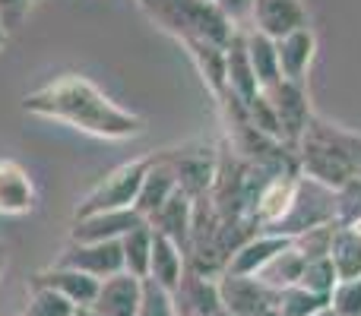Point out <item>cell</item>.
Listing matches in <instances>:
<instances>
[{
    "instance_id": "6da1fadb",
    "label": "cell",
    "mask_w": 361,
    "mask_h": 316,
    "mask_svg": "<svg viewBox=\"0 0 361 316\" xmlns=\"http://www.w3.org/2000/svg\"><path fill=\"white\" fill-rule=\"evenodd\" d=\"M23 111L44 120L80 130L95 139H137L146 133V120L140 114L121 108L111 95H105L92 80L80 73H63L44 86L23 95Z\"/></svg>"
},
{
    "instance_id": "7a4b0ae2",
    "label": "cell",
    "mask_w": 361,
    "mask_h": 316,
    "mask_svg": "<svg viewBox=\"0 0 361 316\" xmlns=\"http://www.w3.org/2000/svg\"><path fill=\"white\" fill-rule=\"evenodd\" d=\"M295 158L305 177L339 190L352 177H361V133H352L314 114L295 146Z\"/></svg>"
},
{
    "instance_id": "3957f363",
    "label": "cell",
    "mask_w": 361,
    "mask_h": 316,
    "mask_svg": "<svg viewBox=\"0 0 361 316\" xmlns=\"http://www.w3.org/2000/svg\"><path fill=\"white\" fill-rule=\"evenodd\" d=\"M140 6L149 13L159 29L175 35L178 42L203 38V42L228 44L238 29L212 0H146Z\"/></svg>"
},
{
    "instance_id": "277c9868",
    "label": "cell",
    "mask_w": 361,
    "mask_h": 316,
    "mask_svg": "<svg viewBox=\"0 0 361 316\" xmlns=\"http://www.w3.org/2000/svg\"><path fill=\"white\" fill-rule=\"evenodd\" d=\"M152 161H156V152L130 158V161H124V165H118L114 171H108L105 177L76 203L73 218L92 215V212H108V209H130V206L137 203V193H140V187H143V177L152 168Z\"/></svg>"
},
{
    "instance_id": "5b68a950",
    "label": "cell",
    "mask_w": 361,
    "mask_h": 316,
    "mask_svg": "<svg viewBox=\"0 0 361 316\" xmlns=\"http://www.w3.org/2000/svg\"><path fill=\"white\" fill-rule=\"evenodd\" d=\"M330 222H336V190H330V187H324L301 174V184H298V193H295L292 209H288V215L273 228V234L298 237L301 231L317 228V225H330Z\"/></svg>"
},
{
    "instance_id": "8992f818",
    "label": "cell",
    "mask_w": 361,
    "mask_h": 316,
    "mask_svg": "<svg viewBox=\"0 0 361 316\" xmlns=\"http://www.w3.org/2000/svg\"><path fill=\"white\" fill-rule=\"evenodd\" d=\"M222 307L231 316H279V288H269L257 275H219Z\"/></svg>"
},
{
    "instance_id": "52a82bcc",
    "label": "cell",
    "mask_w": 361,
    "mask_h": 316,
    "mask_svg": "<svg viewBox=\"0 0 361 316\" xmlns=\"http://www.w3.org/2000/svg\"><path fill=\"white\" fill-rule=\"evenodd\" d=\"M263 95L269 99V105H273V111H276L282 143H286L288 149L295 152V146H298V139H301V133H305L307 120L314 118L311 99H307L305 82L279 80V82H273L269 89H263Z\"/></svg>"
},
{
    "instance_id": "ba28073f",
    "label": "cell",
    "mask_w": 361,
    "mask_h": 316,
    "mask_svg": "<svg viewBox=\"0 0 361 316\" xmlns=\"http://www.w3.org/2000/svg\"><path fill=\"white\" fill-rule=\"evenodd\" d=\"M57 266L67 269H80V272L92 275V279H111V275L124 272V250H121V241H70L67 247L57 253Z\"/></svg>"
},
{
    "instance_id": "9c48e42d",
    "label": "cell",
    "mask_w": 361,
    "mask_h": 316,
    "mask_svg": "<svg viewBox=\"0 0 361 316\" xmlns=\"http://www.w3.org/2000/svg\"><path fill=\"white\" fill-rule=\"evenodd\" d=\"M162 156L171 165V171H175L178 190H184L190 199H200L212 190V184H216V171H219V158L212 156L209 149L184 146V149H165Z\"/></svg>"
},
{
    "instance_id": "30bf717a",
    "label": "cell",
    "mask_w": 361,
    "mask_h": 316,
    "mask_svg": "<svg viewBox=\"0 0 361 316\" xmlns=\"http://www.w3.org/2000/svg\"><path fill=\"white\" fill-rule=\"evenodd\" d=\"M146 225V218L137 209H108V212H92V215L73 218V228H70V241H121L127 237L133 228Z\"/></svg>"
},
{
    "instance_id": "8fae6325",
    "label": "cell",
    "mask_w": 361,
    "mask_h": 316,
    "mask_svg": "<svg viewBox=\"0 0 361 316\" xmlns=\"http://www.w3.org/2000/svg\"><path fill=\"white\" fill-rule=\"evenodd\" d=\"M301 25H311L307 6L301 0H254L250 6V29L269 38H282Z\"/></svg>"
},
{
    "instance_id": "7c38bea8",
    "label": "cell",
    "mask_w": 361,
    "mask_h": 316,
    "mask_svg": "<svg viewBox=\"0 0 361 316\" xmlns=\"http://www.w3.org/2000/svg\"><path fill=\"white\" fill-rule=\"evenodd\" d=\"M38 193L35 180L19 161L0 158V215L4 218H23L35 209Z\"/></svg>"
},
{
    "instance_id": "4fadbf2b",
    "label": "cell",
    "mask_w": 361,
    "mask_h": 316,
    "mask_svg": "<svg viewBox=\"0 0 361 316\" xmlns=\"http://www.w3.org/2000/svg\"><path fill=\"white\" fill-rule=\"evenodd\" d=\"M225 82H228V92L231 99H238L241 105H250L257 95L263 92L260 82H257V73L250 67V57H247V42H244V29L238 25L231 42L225 44Z\"/></svg>"
},
{
    "instance_id": "5bb4252c",
    "label": "cell",
    "mask_w": 361,
    "mask_h": 316,
    "mask_svg": "<svg viewBox=\"0 0 361 316\" xmlns=\"http://www.w3.org/2000/svg\"><path fill=\"white\" fill-rule=\"evenodd\" d=\"M175 304L180 316H216L222 310V294H219V282L206 272L187 269L184 279L178 282Z\"/></svg>"
},
{
    "instance_id": "9a60e30c",
    "label": "cell",
    "mask_w": 361,
    "mask_h": 316,
    "mask_svg": "<svg viewBox=\"0 0 361 316\" xmlns=\"http://www.w3.org/2000/svg\"><path fill=\"white\" fill-rule=\"evenodd\" d=\"M288 244H292V237H286V234L257 231V234H250L241 247L231 250V256H228V263H225L222 272H228V275H257L276 253H282Z\"/></svg>"
},
{
    "instance_id": "2e32d148",
    "label": "cell",
    "mask_w": 361,
    "mask_h": 316,
    "mask_svg": "<svg viewBox=\"0 0 361 316\" xmlns=\"http://www.w3.org/2000/svg\"><path fill=\"white\" fill-rule=\"evenodd\" d=\"M140 301H143V279L130 272H118L111 279H102L92 310L99 316H137Z\"/></svg>"
},
{
    "instance_id": "e0dca14e",
    "label": "cell",
    "mask_w": 361,
    "mask_h": 316,
    "mask_svg": "<svg viewBox=\"0 0 361 316\" xmlns=\"http://www.w3.org/2000/svg\"><path fill=\"white\" fill-rule=\"evenodd\" d=\"M276 51H279L282 80L305 82L314 67V57H317V32L311 25H301V29L276 38Z\"/></svg>"
},
{
    "instance_id": "ac0fdd59",
    "label": "cell",
    "mask_w": 361,
    "mask_h": 316,
    "mask_svg": "<svg viewBox=\"0 0 361 316\" xmlns=\"http://www.w3.org/2000/svg\"><path fill=\"white\" fill-rule=\"evenodd\" d=\"M29 285H44V288H54L57 294H63V298L70 301V304L76 307H92L95 294H99V279H92V275L80 272V269H67V266H48L42 269V272H35L29 279Z\"/></svg>"
},
{
    "instance_id": "d6986e66",
    "label": "cell",
    "mask_w": 361,
    "mask_h": 316,
    "mask_svg": "<svg viewBox=\"0 0 361 316\" xmlns=\"http://www.w3.org/2000/svg\"><path fill=\"white\" fill-rule=\"evenodd\" d=\"M175 190H178L175 171H171V165L165 161L162 152H156V161H152V168L146 171L143 187H140V193H137V203H133V209H137L140 215L149 222V218L156 215V212L162 209L165 203H169Z\"/></svg>"
},
{
    "instance_id": "ffe728a7",
    "label": "cell",
    "mask_w": 361,
    "mask_h": 316,
    "mask_svg": "<svg viewBox=\"0 0 361 316\" xmlns=\"http://www.w3.org/2000/svg\"><path fill=\"white\" fill-rule=\"evenodd\" d=\"M149 228L171 237L187 253V247H190V231H193V199L187 196L184 190H175L169 203L149 218Z\"/></svg>"
},
{
    "instance_id": "44dd1931",
    "label": "cell",
    "mask_w": 361,
    "mask_h": 316,
    "mask_svg": "<svg viewBox=\"0 0 361 316\" xmlns=\"http://www.w3.org/2000/svg\"><path fill=\"white\" fill-rule=\"evenodd\" d=\"M187 272V253L178 247L171 237L159 234V231H152V256H149V279L156 282V285L169 288V291H175L178 282L184 279Z\"/></svg>"
},
{
    "instance_id": "7402d4cb",
    "label": "cell",
    "mask_w": 361,
    "mask_h": 316,
    "mask_svg": "<svg viewBox=\"0 0 361 316\" xmlns=\"http://www.w3.org/2000/svg\"><path fill=\"white\" fill-rule=\"evenodd\" d=\"M330 260L339 279H361V222H336Z\"/></svg>"
},
{
    "instance_id": "603a6c76",
    "label": "cell",
    "mask_w": 361,
    "mask_h": 316,
    "mask_svg": "<svg viewBox=\"0 0 361 316\" xmlns=\"http://www.w3.org/2000/svg\"><path fill=\"white\" fill-rule=\"evenodd\" d=\"M190 54V61L197 63L203 82L209 86V92L216 99H222L228 92V82H225V44L216 42H203V38H190V42H180Z\"/></svg>"
},
{
    "instance_id": "cb8c5ba5",
    "label": "cell",
    "mask_w": 361,
    "mask_h": 316,
    "mask_svg": "<svg viewBox=\"0 0 361 316\" xmlns=\"http://www.w3.org/2000/svg\"><path fill=\"white\" fill-rule=\"evenodd\" d=\"M244 42H247V57H250V67H254L260 89H269L273 82H279L282 80V70H279L276 38L263 35V32H257V29H247V32H244Z\"/></svg>"
},
{
    "instance_id": "d4e9b609",
    "label": "cell",
    "mask_w": 361,
    "mask_h": 316,
    "mask_svg": "<svg viewBox=\"0 0 361 316\" xmlns=\"http://www.w3.org/2000/svg\"><path fill=\"white\" fill-rule=\"evenodd\" d=\"M301 269H305V256H301V250L295 247V241H292L282 253H276L273 260L257 272V279H263L269 288H292V285H298Z\"/></svg>"
},
{
    "instance_id": "484cf974",
    "label": "cell",
    "mask_w": 361,
    "mask_h": 316,
    "mask_svg": "<svg viewBox=\"0 0 361 316\" xmlns=\"http://www.w3.org/2000/svg\"><path fill=\"white\" fill-rule=\"evenodd\" d=\"M121 250H124V272L137 275V279H149V256H152L149 222L133 228L127 237H121Z\"/></svg>"
},
{
    "instance_id": "4316f807",
    "label": "cell",
    "mask_w": 361,
    "mask_h": 316,
    "mask_svg": "<svg viewBox=\"0 0 361 316\" xmlns=\"http://www.w3.org/2000/svg\"><path fill=\"white\" fill-rule=\"evenodd\" d=\"M324 307H330V298L324 294H314L301 285L279 288V316H314Z\"/></svg>"
},
{
    "instance_id": "83f0119b",
    "label": "cell",
    "mask_w": 361,
    "mask_h": 316,
    "mask_svg": "<svg viewBox=\"0 0 361 316\" xmlns=\"http://www.w3.org/2000/svg\"><path fill=\"white\" fill-rule=\"evenodd\" d=\"M25 316H73L76 304H70L63 294L44 285H29V301H25Z\"/></svg>"
},
{
    "instance_id": "f1b7e54d",
    "label": "cell",
    "mask_w": 361,
    "mask_h": 316,
    "mask_svg": "<svg viewBox=\"0 0 361 316\" xmlns=\"http://www.w3.org/2000/svg\"><path fill=\"white\" fill-rule=\"evenodd\" d=\"M339 275H336V266H333L330 256H317V260H305V269H301V279L298 285L307 288L314 294H324L330 298V291L336 288Z\"/></svg>"
},
{
    "instance_id": "f546056e",
    "label": "cell",
    "mask_w": 361,
    "mask_h": 316,
    "mask_svg": "<svg viewBox=\"0 0 361 316\" xmlns=\"http://www.w3.org/2000/svg\"><path fill=\"white\" fill-rule=\"evenodd\" d=\"M137 316H180L175 294H171L169 288L156 285L152 279H143V301H140Z\"/></svg>"
},
{
    "instance_id": "4dcf8cb0",
    "label": "cell",
    "mask_w": 361,
    "mask_h": 316,
    "mask_svg": "<svg viewBox=\"0 0 361 316\" xmlns=\"http://www.w3.org/2000/svg\"><path fill=\"white\" fill-rule=\"evenodd\" d=\"M330 310L336 316H361V279H339L330 291Z\"/></svg>"
},
{
    "instance_id": "1f68e13d",
    "label": "cell",
    "mask_w": 361,
    "mask_h": 316,
    "mask_svg": "<svg viewBox=\"0 0 361 316\" xmlns=\"http://www.w3.org/2000/svg\"><path fill=\"white\" fill-rule=\"evenodd\" d=\"M333 228H336V222H330V225H317V228H307V231H301V234H298V237H292V241H295V247L301 250V256H305V260H317V256H330Z\"/></svg>"
},
{
    "instance_id": "d6a6232c",
    "label": "cell",
    "mask_w": 361,
    "mask_h": 316,
    "mask_svg": "<svg viewBox=\"0 0 361 316\" xmlns=\"http://www.w3.org/2000/svg\"><path fill=\"white\" fill-rule=\"evenodd\" d=\"M336 222H361V177L336 190Z\"/></svg>"
},
{
    "instance_id": "836d02e7",
    "label": "cell",
    "mask_w": 361,
    "mask_h": 316,
    "mask_svg": "<svg viewBox=\"0 0 361 316\" xmlns=\"http://www.w3.org/2000/svg\"><path fill=\"white\" fill-rule=\"evenodd\" d=\"M38 4H42V0H0V19H4L6 32H16Z\"/></svg>"
},
{
    "instance_id": "e575fe53",
    "label": "cell",
    "mask_w": 361,
    "mask_h": 316,
    "mask_svg": "<svg viewBox=\"0 0 361 316\" xmlns=\"http://www.w3.org/2000/svg\"><path fill=\"white\" fill-rule=\"evenodd\" d=\"M212 4H216L235 25H241L244 19H250V6H254V0H212Z\"/></svg>"
},
{
    "instance_id": "d590c367",
    "label": "cell",
    "mask_w": 361,
    "mask_h": 316,
    "mask_svg": "<svg viewBox=\"0 0 361 316\" xmlns=\"http://www.w3.org/2000/svg\"><path fill=\"white\" fill-rule=\"evenodd\" d=\"M6 263H10V247H6L4 234H0V279H4V272H6Z\"/></svg>"
},
{
    "instance_id": "8d00e7d4",
    "label": "cell",
    "mask_w": 361,
    "mask_h": 316,
    "mask_svg": "<svg viewBox=\"0 0 361 316\" xmlns=\"http://www.w3.org/2000/svg\"><path fill=\"white\" fill-rule=\"evenodd\" d=\"M10 42V32H6V25H4V19H0V51H4V44Z\"/></svg>"
},
{
    "instance_id": "74e56055",
    "label": "cell",
    "mask_w": 361,
    "mask_h": 316,
    "mask_svg": "<svg viewBox=\"0 0 361 316\" xmlns=\"http://www.w3.org/2000/svg\"><path fill=\"white\" fill-rule=\"evenodd\" d=\"M73 316H99V313H95L92 307H76V313H73Z\"/></svg>"
},
{
    "instance_id": "f35d334b",
    "label": "cell",
    "mask_w": 361,
    "mask_h": 316,
    "mask_svg": "<svg viewBox=\"0 0 361 316\" xmlns=\"http://www.w3.org/2000/svg\"><path fill=\"white\" fill-rule=\"evenodd\" d=\"M314 316H336V313H333L330 307H324V310H320V313H314Z\"/></svg>"
},
{
    "instance_id": "ab89813d",
    "label": "cell",
    "mask_w": 361,
    "mask_h": 316,
    "mask_svg": "<svg viewBox=\"0 0 361 316\" xmlns=\"http://www.w3.org/2000/svg\"><path fill=\"white\" fill-rule=\"evenodd\" d=\"M216 316H231V313H228V310H225V307H222V310H219Z\"/></svg>"
},
{
    "instance_id": "60d3db41",
    "label": "cell",
    "mask_w": 361,
    "mask_h": 316,
    "mask_svg": "<svg viewBox=\"0 0 361 316\" xmlns=\"http://www.w3.org/2000/svg\"><path fill=\"white\" fill-rule=\"evenodd\" d=\"M140 4H146V0H140Z\"/></svg>"
},
{
    "instance_id": "b9f144b4",
    "label": "cell",
    "mask_w": 361,
    "mask_h": 316,
    "mask_svg": "<svg viewBox=\"0 0 361 316\" xmlns=\"http://www.w3.org/2000/svg\"><path fill=\"white\" fill-rule=\"evenodd\" d=\"M19 316H25V313H19Z\"/></svg>"
}]
</instances>
